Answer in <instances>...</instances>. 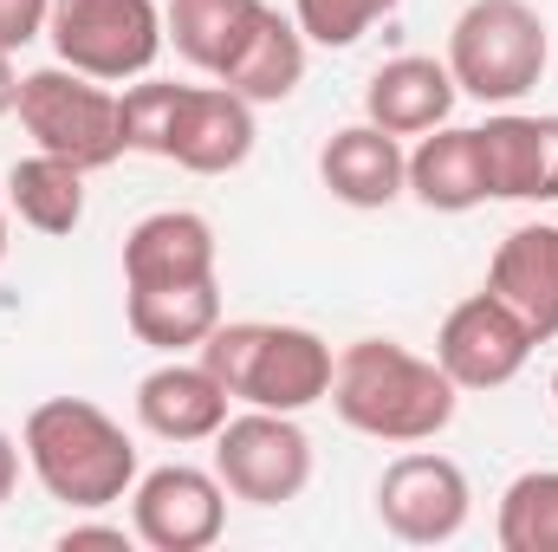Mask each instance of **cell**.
I'll return each instance as SVG.
<instances>
[{"label":"cell","instance_id":"cell-24","mask_svg":"<svg viewBox=\"0 0 558 552\" xmlns=\"http://www.w3.org/2000/svg\"><path fill=\"white\" fill-rule=\"evenodd\" d=\"M403 0H292V20H299V33L312 39V46H331V52H344V46H357L377 20H390Z\"/></svg>","mask_w":558,"mask_h":552},{"label":"cell","instance_id":"cell-18","mask_svg":"<svg viewBox=\"0 0 558 552\" xmlns=\"http://www.w3.org/2000/svg\"><path fill=\"white\" fill-rule=\"evenodd\" d=\"M124 319L137 345L182 358L221 325V279H175V286H124Z\"/></svg>","mask_w":558,"mask_h":552},{"label":"cell","instance_id":"cell-5","mask_svg":"<svg viewBox=\"0 0 558 552\" xmlns=\"http://www.w3.org/2000/svg\"><path fill=\"white\" fill-rule=\"evenodd\" d=\"M20 124L33 149L46 156H65L78 163L85 176L92 169H111L124 156V118H118V92L72 72V65H39L20 79V98H13Z\"/></svg>","mask_w":558,"mask_h":552},{"label":"cell","instance_id":"cell-6","mask_svg":"<svg viewBox=\"0 0 558 552\" xmlns=\"http://www.w3.org/2000/svg\"><path fill=\"white\" fill-rule=\"evenodd\" d=\"M46 39L59 52V65L98 79V85H124L149 79V65L162 59V7L156 0H52Z\"/></svg>","mask_w":558,"mask_h":552},{"label":"cell","instance_id":"cell-23","mask_svg":"<svg viewBox=\"0 0 558 552\" xmlns=\"http://www.w3.org/2000/svg\"><path fill=\"white\" fill-rule=\"evenodd\" d=\"M494 540L500 552H558V468H526L507 481Z\"/></svg>","mask_w":558,"mask_h":552},{"label":"cell","instance_id":"cell-1","mask_svg":"<svg viewBox=\"0 0 558 552\" xmlns=\"http://www.w3.org/2000/svg\"><path fill=\"white\" fill-rule=\"evenodd\" d=\"M331 410L344 429H357L371 442L416 448L454 422L461 391L435 358H416L397 338H351L331 371Z\"/></svg>","mask_w":558,"mask_h":552},{"label":"cell","instance_id":"cell-12","mask_svg":"<svg viewBox=\"0 0 558 552\" xmlns=\"http://www.w3.org/2000/svg\"><path fill=\"white\" fill-rule=\"evenodd\" d=\"M474 137L487 169V202H558V118L507 105Z\"/></svg>","mask_w":558,"mask_h":552},{"label":"cell","instance_id":"cell-19","mask_svg":"<svg viewBox=\"0 0 558 552\" xmlns=\"http://www.w3.org/2000/svg\"><path fill=\"white\" fill-rule=\"evenodd\" d=\"M410 195L435 215H468L487 202V169H481V137L461 124H435L410 149Z\"/></svg>","mask_w":558,"mask_h":552},{"label":"cell","instance_id":"cell-20","mask_svg":"<svg viewBox=\"0 0 558 552\" xmlns=\"http://www.w3.org/2000/svg\"><path fill=\"white\" fill-rule=\"evenodd\" d=\"M305 33H299V20H286L279 7L260 13V26L247 33V46L228 59V72L215 79V85H228V92H241L247 105H286L299 85H305Z\"/></svg>","mask_w":558,"mask_h":552},{"label":"cell","instance_id":"cell-13","mask_svg":"<svg viewBox=\"0 0 558 552\" xmlns=\"http://www.w3.org/2000/svg\"><path fill=\"white\" fill-rule=\"evenodd\" d=\"M487 292L539 345L558 338V221H520L487 261Z\"/></svg>","mask_w":558,"mask_h":552},{"label":"cell","instance_id":"cell-3","mask_svg":"<svg viewBox=\"0 0 558 552\" xmlns=\"http://www.w3.org/2000/svg\"><path fill=\"white\" fill-rule=\"evenodd\" d=\"M195 358L221 377V391L234 404L286 410V416L325 404L331 397V371H338L331 345L312 325H267V319H234V325L221 319L195 345Z\"/></svg>","mask_w":558,"mask_h":552},{"label":"cell","instance_id":"cell-28","mask_svg":"<svg viewBox=\"0 0 558 552\" xmlns=\"http://www.w3.org/2000/svg\"><path fill=\"white\" fill-rule=\"evenodd\" d=\"M13 98H20V72H13V52H0V118L13 111Z\"/></svg>","mask_w":558,"mask_h":552},{"label":"cell","instance_id":"cell-4","mask_svg":"<svg viewBox=\"0 0 558 552\" xmlns=\"http://www.w3.org/2000/svg\"><path fill=\"white\" fill-rule=\"evenodd\" d=\"M553 59L546 13L533 0H468L448 26V72L481 105H520Z\"/></svg>","mask_w":558,"mask_h":552},{"label":"cell","instance_id":"cell-30","mask_svg":"<svg viewBox=\"0 0 558 552\" xmlns=\"http://www.w3.org/2000/svg\"><path fill=\"white\" fill-rule=\"evenodd\" d=\"M553 404H558V371H553Z\"/></svg>","mask_w":558,"mask_h":552},{"label":"cell","instance_id":"cell-16","mask_svg":"<svg viewBox=\"0 0 558 552\" xmlns=\"http://www.w3.org/2000/svg\"><path fill=\"white\" fill-rule=\"evenodd\" d=\"M454 98H461V85H454L448 59L403 52V59H384V65L371 72V85H364V118H371L377 131H390V137H422V131H435V124L454 118Z\"/></svg>","mask_w":558,"mask_h":552},{"label":"cell","instance_id":"cell-26","mask_svg":"<svg viewBox=\"0 0 558 552\" xmlns=\"http://www.w3.org/2000/svg\"><path fill=\"white\" fill-rule=\"evenodd\" d=\"M59 547H65V552H85V547L131 552V547H137V533H131V527H98V520H78V527H65V533H59Z\"/></svg>","mask_w":558,"mask_h":552},{"label":"cell","instance_id":"cell-17","mask_svg":"<svg viewBox=\"0 0 558 552\" xmlns=\"http://www.w3.org/2000/svg\"><path fill=\"white\" fill-rule=\"evenodd\" d=\"M215 228L195 208H156L124 235V286H175V279H215Z\"/></svg>","mask_w":558,"mask_h":552},{"label":"cell","instance_id":"cell-29","mask_svg":"<svg viewBox=\"0 0 558 552\" xmlns=\"http://www.w3.org/2000/svg\"><path fill=\"white\" fill-rule=\"evenodd\" d=\"M0 261H7V208H0Z\"/></svg>","mask_w":558,"mask_h":552},{"label":"cell","instance_id":"cell-2","mask_svg":"<svg viewBox=\"0 0 558 552\" xmlns=\"http://www.w3.org/2000/svg\"><path fill=\"white\" fill-rule=\"evenodd\" d=\"M20 448H26L33 481L72 514H105V507L131 501V488L143 475L137 442L92 397H46V404H33L26 429H20Z\"/></svg>","mask_w":558,"mask_h":552},{"label":"cell","instance_id":"cell-14","mask_svg":"<svg viewBox=\"0 0 558 552\" xmlns=\"http://www.w3.org/2000/svg\"><path fill=\"white\" fill-rule=\"evenodd\" d=\"M234 416V397L221 391V377L195 358H169V364H156L149 377L137 384V422L156 435V442H175V448H189V442H215V429Z\"/></svg>","mask_w":558,"mask_h":552},{"label":"cell","instance_id":"cell-15","mask_svg":"<svg viewBox=\"0 0 558 552\" xmlns=\"http://www.w3.org/2000/svg\"><path fill=\"white\" fill-rule=\"evenodd\" d=\"M318 182L344 208H390L397 195H410V149H403V137L377 131L371 118L344 124L318 149Z\"/></svg>","mask_w":558,"mask_h":552},{"label":"cell","instance_id":"cell-9","mask_svg":"<svg viewBox=\"0 0 558 552\" xmlns=\"http://www.w3.org/2000/svg\"><path fill=\"white\" fill-rule=\"evenodd\" d=\"M474 514V488L461 475V461L435 455V448H410L384 468L377 481V520L403 540V547H448L461 540Z\"/></svg>","mask_w":558,"mask_h":552},{"label":"cell","instance_id":"cell-27","mask_svg":"<svg viewBox=\"0 0 558 552\" xmlns=\"http://www.w3.org/2000/svg\"><path fill=\"white\" fill-rule=\"evenodd\" d=\"M20 461H26V448L0 429V507H7V501H13V488H20Z\"/></svg>","mask_w":558,"mask_h":552},{"label":"cell","instance_id":"cell-22","mask_svg":"<svg viewBox=\"0 0 558 552\" xmlns=\"http://www.w3.org/2000/svg\"><path fill=\"white\" fill-rule=\"evenodd\" d=\"M7 208L33 228V235H78L85 221V169L65 156H20L7 169Z\"/></svg>","mask_w":558,"mask_h":552},{"label":"cell","instance_id":"cell-11","mask_svg":"<svg viewBox=\"0 0 558 552\" xmlns=\"http://www.w3.org/2000/svg\"><path fill=\"white\" fill-rule=\"evenodd\" d=\"M254 156V105L228 85H182L162 137V163L189 176H228Z\"/></svg>","mask_w":558,"mask_h":552},{"label":"cell","instance_id":"cell-10","mask_svg":"<svg viewBox=\"0 0 558 552\" xmlns=\"http://www.w3.org/2000/svg\"><path fill=\"white\" fill-rule=\"evenodd\" d=\"M533 332L481 286L474 299H461L448 319H441V332H435V364L454 377V391L468 397V391H500V384H513L520 371H526V358H533Z\"/></svg>","mask_w":558,"mask_h":552},{"label":"cell","instance_id":"cell-7","mask_svg":"<svg viewBox=\"0 0 558 552\" xmlns=\"http://www.w3.org/2000/svg\"><path fill=\"white\" fill-rule=\"evenodd\" d=\"M215 475L228 488V501L247 507H286L305 494L312 481V435L299 429V416L286 410H247L228 416L215 429Z\"/></svg>","mask_w":558,"mask_h":552},{"label":"cell","instance_id":"cell-8","mask_svg":"<svg viewBox=\"0 0 558 552\" xmlns=\"http://www.w3.org/2000/svg\"><path fill=\"white\" fill-rule=\"evenodd\" d=\"M131 533L149 552H208L228 533V488L215 468H149L131 488Z\"/></svg>","mask_w":558,"mask_h":552},{"label":"cell","instance_id":"cell-25","mask_svg":"<svg viewBox=\"0 0 558 552\" xmlns=\"http://www.w3.org/2000/svg\"><path fill=\"white\" fill-rule=\"evenodd\" d=\"M46 20H52V0H0V52L46 39Z\"/></svg>","mask_w":558,"mask_h":552},{"label":"cell","instance_id":"cell-21","mask_svg":"<svg viewBox=\"0 0 558 552\" xmlns=\"http://www.w3.org/2000/svg\"><path fill=\"white\" fill-rule=\"evenodd\" d=\"M267 0H169L162 7V39L208 79L228 72V59L247 46V33L260 26Z\"/></svg>","mask_w":558,"mask_h":552}]
</instances>
